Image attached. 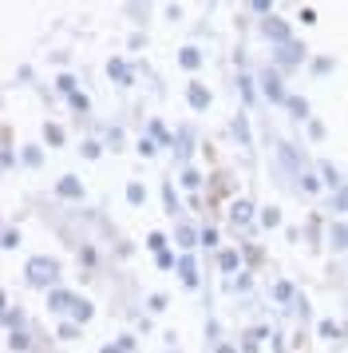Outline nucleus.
I'll return each instance as SVG.
<instances>
[{"instance_id": "obj_1", "label": "nucleus", "mask_w": 348, "mask_h": 353, "mask_svg": "<svg viewBox=\"0 0 348 353\" xmlns=\"http://www.w3.org/2000/svg\"><path fill=\"white\" fill-rule=\"evenodd\" d=\"M32 270H36V278H40V282H44V278H52V266H44V262H36Z\"/></svg>"}]
</instances>
